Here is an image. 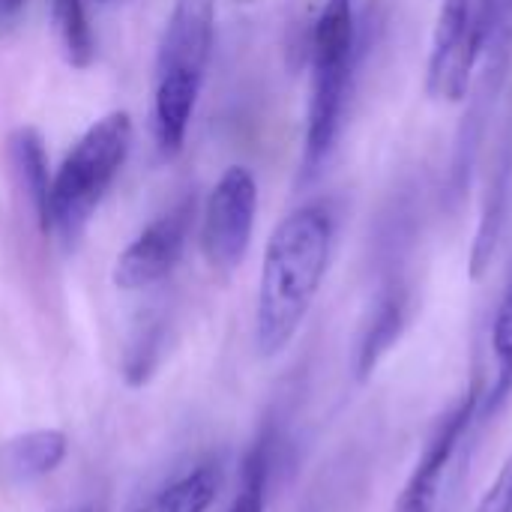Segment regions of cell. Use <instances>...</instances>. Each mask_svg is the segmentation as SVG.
Segmentation results:
<instances>
[{"label": "cell", "mask_w": 512, "mask_h": 512, "mask_svg": "<svg viewBox=\"0 0 512 512\" xmlns=\"http://www.w3.org/2000/svg\"><path fill=\"white\" fill-rule=\"evenodd\" d=\"M333 234L324 204L294 210L270 234L255 303V345L264 357L282 354L300 333L327 276Z\"/></svg>", "instance_id": "cell-1"}, {"label": "cell", "mask_w": 512, "mask_h": 512, "mask_svg": "<svg viewBox=\"0 0 512 512\" xmlns=\"http://www.w3.org/2000/svg\"><path fill=\"white\" fill-rule=\"evenodd\" d=\"M216 39V0H174L153 75V135L162 156L183 150Z\"/></svg>", "instance_id": "cell-2"}, {"label": "cell", "mask_w": 512, "mask_h": 512, "mask_svg": "<svg viewBox=\"0 0 512 512\" xmlns=\"http://www.w3.org/2000/svg\"><path fill=\"white\" fill-rule=\"evenodd\" d=\"M360 57L357 0H327L312 30V84L303 135V174L324 168L345 126L354 69Z\"/></svg>", "instance_id": "cell-3"}, {"label": "cell", "mask_w": 512, "mask_h": 512, "mask_svg": "<svg viewBox=\"0 0 512 512\" xmlns=\"http://www.w3.org/2000/svg\"><path fill=\"white\" fill-rule=\"evenodd\" d=\"M129 150L132 117L126 111H111L102 120H96L66 153L63 165L51 177L48 231H57L63 243H75L90 225L114 177L120 174Z\"/></svg>", "instance_id": "cell-4"}, {"label": "cell", "mask_w": 512, "mask_h": 512, "mask_svg": "<svg viewBox=\"0 0 512 512\" xmlns=\"http://www.w3.org/2000/svg\"><path fill=\"white\" fill-rule=\"evenodd\" d=\"M495 18V0H444L429 51L426 90L432 99L459 102L468 96L474 69L480 66L489 30Z\"/></svg>", "instance_id": "cell-5"}, {"label": "cell", "mask_w": 512, "mask_h": 512, "mask_svg": "<svg viewBox=\"0 0 512 512\" xmlns=\"http://www.w3.org/2000/svg\"><path fill=\"white\" fill-rule=\"evenodd\" d=\"M258 213V183L243 165H231L210 189L201 216V249L210 267L231 273L249 252Z\"/></svg>", "instance_id": "cell-6"}, {"label": "cell", "mask_w": 512, "mask_h": 512, "mask_svg": "<svg viewBox=\"0 0 512 512\" xmlns=\"http://www.w3.org/2000/svg\"><path fill=\"white\" fill-rule=\"evenodd\" d=\"M195 207H198L195 195H186L171 210L156 216L120 252L114 264V285L123 291H144L168 279L186 252L192 222H195Z\"/></svg>", "instance_id": "cell-7"}, {"label": "cell", "mask_w": 512, "mask_h": 512, "mask_svg": "<svg viewBox=\"0 0 512 512\" xmlns=\"http://www.w3.org/2000/svg\"><path fill=\"white\" fill-rule=\"evenodd\" d=\"M480 402H483L480 387H471L453 408H447L441 414V420L435 423L432 435L426 438V447H423L414 471L408 474L405 489L399 492L390 512H435V504L441 498V480H444L465 432L471 429L474 417L480 414Z\"/></svg>", "instance_id": "cell-8"}, {"label": "cell", "mask_w": 512, "mask_h": 512, "mask_svg": "<svg viewBox=\"0 0 512 512\" xmlns=\"http://www.w3.org/2000/svg\"><path fill=\"white\" fill-rule=\"evenodd\" d=\"M492 177H489V192L483 201V213H480V225H477V237H474V249H471V276L483 279V273L489 270L504 225H507V213H510V192H512V120L504 129L501 147L492 159Z\"/></svg>", "instance_id": "cell-9"}, {"label": "cell", "mask_w": 512, "mask_h": 512, "mask_svg": "<svg viewBox=\"0 0 512 512\" xmlns=\"http://www.w3.org/2000/svg\"><path fill=\"white\" fill-rule=\"evenodd\" d=\"M66 450H69L66 435L57 429L18 435L0 450V474L15 486L36 483L60 468V462L66 459Z\"/></svg>", "instance_id": "cell-10"}, {"label": "cell", "mask_w": 512, "mask_h": 512, "mask_svg": "<svg viewBox=\"0 0 512 512\" xmlns=\"http://www.w3.org/2000/svg\"><path fill=\"white\" fill-rule=\"evenodd\" d=\"M276 459H279V435L273 429H264L252 441V447L246 450V456L240 462L237 492L225 512H264L273 471H276Z\"/></svg>", "instance_id": "cell-11"}, {"label": "cell", "mask_w": 512, "mask_h": 512, "mask_svg": "<svg viewBox=\"0 0 512 512\" xmlns=\"http://www.w3.org/2000/svg\"><path fill=\"white\" fill-rule=\"evenodd\" d=\"M9 156L12 168L18 174L21 189L27 192V201L42 225L48 231V201H51V171H48V156L45 144L36 129H18L9 141Z\"/></svg>", "instance_id": "cell-12"}, {"label": "cell", "mask_w": 512, "mask_h": 512, "mask_svg": "<svg viewBox=\"0 0 512 512\" xmlns=\"http://www.w3.org/2000/svg\"><path fill=\"white\" fill-rule=\"evenodd\" d=\"M492 351H495V378H492V387H489L486 399L480 402L483 417L501 414L512 396V276L507 288H504L501 303H498V312H495Z\"/></svg>", "instance_id": "cell-13"}, {"label": "cell", "mask_w": 512, "mask_h": 512, "mask_svg": "<svg viewBox=\"0 0 512 512\" xmlns=\"http://www.w3.org/2000/svg\"><path fill=\"white\" fill-rule=\"evenodd\" d=\"M51 27L69 66L87 69L96 57V36L84 0H51Z\"/></svg>", "instance_id": "cell-14"}, {"label": "cell", "mask_w": 512, "mask_h": 512, "mask_svg": "<svg viewBox=\"0 0 512 512\" xmlns=\"http://www.w3.org/2000/svg\"><path fill=\"white\" fill-rule=\"evenodd\" d=\"M219 492V468L198 465L174 480L156 501L153 512H207Z\"/></svg>", "instance_id": "cell-15"}, {"label": "cell", "mask_w": 512, "mask_h": 512, "mask_svg": "<svg viewBox=\"0 0 512 512\" xmlns=\"http://www.w3.org/2000/svg\"><path fill=\"white\" fill-rule=\"evenodd\" d=\"M474 512H512V456L501 468L498 480L486 489Z\"/></svg>", "instance_id": "cell-16"}, {"label": "cell", "mask_w": 512, "mask_h": 512, "mask_svg": "<svg viewBox=\"0 0 512 512\" xmlns=\"http://www.w3.org/2000/svg\"><path fill=\"white\" fill-rule=\"evenodd\" d=\"M21 6H24V0H0V18H12V15H18V12H21Z\"/></svg>", "instance_id": "cell-17"}, {"label": "cell", "mask_w": 512, "mask_h": 512, "mask_svg": "<svg viewBox=\"0 0 512 512\" xmlns=\"http://www.w3.org/2000/svg\"><path fill=\"white\" fill-rule=\"evenodd\" d=\"M99 3H111V0H99Z\"/></svg>", "instance_id": "cell-18"}, {"label": "cell", "mask_w": 512, "mask_h": 512, "mask_svg": "<svg viewBox=\"0 0 512 512\" xmlns=\"http://www.w3.org/2000/svg\"><path fill=\"white\" fill-rule=\"evenodd\" d=\"M243 3H252V0H243Z\"/></svg>", "instance_id": "cell-19"}]
</instances>
